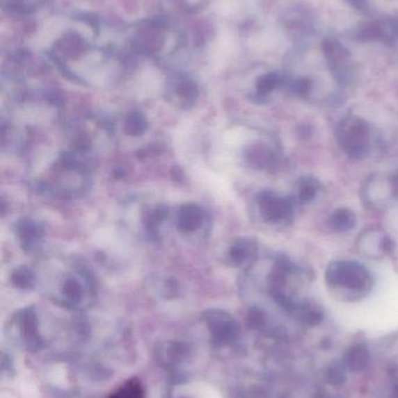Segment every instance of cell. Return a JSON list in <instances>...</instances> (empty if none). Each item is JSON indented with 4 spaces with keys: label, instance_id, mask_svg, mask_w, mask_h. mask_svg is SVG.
Returning a JSON list of instances; mask_svg holds the SVG:
<instances>
[{
    "label": "cell",
    "instance_id": "obj_22",
    "mask_svg": "<svg viewBox=\"0 0 398 398\" xmlns=\"http://www.w3.org/2000/svg\"><path fill=\"white\" fill-rule=\"evenodd\" d=\"M15 361L11 354H8V351H3L1 353V373L3 375L11 376L15 373Z\"/></svg>",
    "mask_w": 398,
    "mask_h": 398
},
{
    "label": "cell",
    "instance_id": "obj_18",
    "mask_svg": "<svg viewBox=\"0 0 398 398\" xmlns=\"http://www.w3.org/2000/svg\"><path fill=\"white\" fill-rule=\"evenodd\" d=\"M282 77L276 72H269L261 76L256 82V90H257L258 97H265L270 92L275 90L277 86L280 85Z\"/></svg>",
    "mask_w": 398,
    "mask_h": 398
},
{
    "label": "cell",
    "instance_id": "obj_25",
    "mask_svg": "<svg viewBox=\"0 0 398 398\" xmlns=\"http://www.w3.org/2000/svg\"><path fill=\"white\" fill-rule=\"evenodd\" d=\"M177 398H189V397H177Z\"/></svg>",
    "mask_w": 398,
    "mask_h": 398
},
{
    "label": "cell",
    "instance_id": "obj_19",
    "mask_svg": "<svg viewBox=\"0 0 398 398\" xmlns=\"http://www.w3.org/2000/svg\"><path fill=\"white\" fill-rule=\"evenodd\" d=\"M320 184L313 177H304L298 184V197L301 203H308L315 197Z\"/></svg>",
    "mask_w": 398,
    "mask_h": 398
},
{
    "label": "cell",
    "instance_id": "obj_12",
    "mask_svg": "<svg viewBox=\"0 0 398 398\" xmlns=\"http://www.w3.org/2000/svg\"><path fill=\"white\" fill-rule=\"evenodd\" d=\"M257 256V246L250 239H239L228 248L227 262L236 267L253 265Z\"/></svg>",
    "mask_w": 398,
    "mask_h": 398
},
{
    "label": "cell",
    "instance_id": "obj_20",
    "mask_svg": "<svg viewBox=\"0 0 398 398\" xmlns=\"http://www.w3.org/2000/svg\"><path fill=\"white\" fill-rule=\"evenodd\" d=\"M148 122L143 115L139 113H131L124 122V131L130 137H138L145 132Z\"/></svg>",
    "mask_w": 398,
    "mask_h": 398
},
{
    "label": "cell",
    "instance_id": "obj_10",
    "mask_svg": "<svg viewBox=\"0 0 398 398\" xmlns=\"http://www.w3.org/2000/svg\"><path fill=\"white\" fill-rule=\"evenodd\" d=\"M322 51L330 65L331 72L334 78L340 84L351 82V54L339 41L334 39H326L322 43Z\"/></svg>",
    "mask_w": 398,
    "mask_h": 398
},
{
    "label": "cell",
    "instance_id": "obj_1",
    "mask_svg": "<svg viewBox=\"0 0 398 398\" xmlns=\"http://www.w3.org/2000/svg\"><path fill=\"white\" fill-rule=\"evenodd\" d=\"M93 162L69 147L42 151L29 163V183L36 191L53 197H79L90 187Z\"/></svg>",
    "mask_w": 398,
    "mask_h": 398
},
{
    "label": "cell",
    "instance_id": "obj_13",
    "mask_svg": "<svg viewBox=\"0 0 398 398\" xmlns=\"http://www.w3.org/2000/svg\"><path fill=\"white\" fill-rule=\"evenodd\" d=\"M17 237L19 238L20 244L27 251H34L40 244L42 238V231L38 224L32 220H22L17 225Z\"/></svg>",
    "mask_w": 398,
    "mask_h": 398
},
{
    "label": "cell",
    "instance_id": "obj_23",
    "mask_svg": "<svg viewBox=\"0 0 398 398\" xmlns=\"http://www.w3.org/2000/svg\"><path fill=\"white\" fill-rule=\"evenodd\" d=\"M348 4H351V6H354L356 10H366L367 8V0H346Z\"/></svg>",
    "mask_w": 398,
    "mask_h": 398
},
{
    "label": "cell",
    "instance_id": "obj_17",
    "mask_svg": "<svg viewBox=\"0 0 398 398\" xmlns=\"http://www.w3.org/2000/svg\"><path fill=\"white\" fill-rule=\"evenodd\" d=\"M151 292L163 299H172L179 295V285L170 279H157L151 283Z\"/></svg>",
    "mask_w": 398,
    "mask_h": 398
},
{
    "label": "cell",
    "instance_id": "obj_2",
    "mask_svg": "<svg viewBox=\"0 0 398 398\" xmlns=\"http://www.w3.org/2000/svg\"><path fill=\"white\" fill-rule=\"evenodd\" d=\"M35 288L53 303L70 311H83L96 296V283L90 272L75 258L48 255L33 267Z\"/></svg>",
    "mask_w": 398,
    "mask_h": 398
},
{
    "label": "cell",
    "instance_id": "obj_4",
    "mask_svg": "<svg viewBox=\"0 0 398 398\" xmlns=\"http://www.w3.org/2000/svg\"><path fill=\"white\" fill-rule=\"evenodd\" d=\"M326 282L335 290L351 294L365 292L373 283L369 270L356 261L332 262L326 270Z\"/></svg>",
    "mask_w": 398,
    "mask_h": 398
},
{
    "label": "cell",
    "instance_id": "obj_7",
    "mask_svg": "<svg viewBox=\"0 0 398 398\" xmlns=\"http://www.w3.org/2000/svg\"><path fill=\"white\" fill-rule=\"evenodd\" d=\"M257 212L265 223L284 224L294 217V204L289 198L280 197L273 191L264 190L256 197Z\"/></svg>",
    "mask_w": 398,
    "mask_h": 398
},
{
    "label": "cell",
    "instance_id": "obj_21",
    "mask_svg": "<svg viewBox=\"0 0 398 398\" xmlns=\"http://www.w3.org/2000/svg\"><path fill=\"white\" fill-rule=\"evenodd\" d=\"M177 96L180 99L181 104L187 106L196 101V96H198V88L193 82L180 83L177 88Z\"/></svg>",
    "mask_w": 398,
    "mask_h": 398
},
{
    "label": "cell",
    "instance_id": "obj_14",
    "mask_svg": "<svg viewBox=\"0 0 398 398\" xmlns=\"http://www.w3.org/2000/svg\"><path fill=\"white\" fill-rule=\"evenodd\" d=\"M373 41L391 46L398 40V22L394 18H383L372 22Z\"/></svg>",
    "mask_w": 398,
    "mask_h": 398
},
{
    "label": "cell",
    "instance_id": "obj_8",
    "mask_svg": "<svg viewBox=\"0 0 398 398\" xmlns=\"http://www.w3.org/2000/svg\"><path fill=\"white\" fill-rule=\"evenodd\" d=\"M175 225L177 230L186 237H205L210 229L209 215L201 206L186 204L177 210Z\"/></svg>",
    "mask_w": 398,
    "mask_h": 398
},
{
    "label": "cell",
    "instance_id": "obj_11",
    "mask_svg": "<svg viewBox=\"0 0 398 398\" xmlns=\"http://www.w3.org/2000/svg\"><path fill=\"white\" fill-rule=\"evenodd\" d=\"M242 158L248 167L257 170L270 169L276 162L275 151L264 141L248 144L243 151Z\"/></svg>",
    "mask_w": 398,
    "mask_h": 398
},
{
    "label": "cell",
    "instance_id": "obj_9",
    "mask_svg": "<svg viewBox=\"0 0 398 398\" xmlns=\"http://www.w3.org/2000/svg\"><path fill=\"white\" fill-rule=\"evenodd\" d=\"M192 354L191 345L185 341H159L153 348V356L157 363L165 370L177 373Z\"/></svg>",
    "mask_w": 398,
    "mask_h": 398
},
{
    "label": "cell",
    "instance_id": "obj_15",
    "mask_svg": "<svg viewBox=\"0 0 398 398\" xmlns=\"http://www.w3.org/2000/svg\"><path fill=\"white\" fill-rule=\"evenodd\" d=\"M328 225L335 232L344 233L354 229L356 225V215L349 208H337V211H334L333 215H331Z\"/></svg>",
    "mask_w": 398,
    "mask_h": 398
},
{
    "label": "cell",
    "instance_id": "obj_6",
    "mask_svg": "<svg viewBox=\"0 0 398 398\" xmlns=\"http://www.w3.org/2000/svg\"><path fill=\"white\" fill-rule=\"evenodd\" d=\"M202 322L215 348L227 347L239 337V324L227 311L209 308L203 313Z\"/></svg>",
    "mask_w": 398,
    "mask_h": 398
},
{
    "label": "cell",
    "instance_id": "obj_3",
    "mask_svg": "<svg viewBox=\"0 0 398 398\" xmlns=\"http://www.w3.org/2000/svg\"><path fill=\"white\" fill-rule=\"evenodd\" d=\"M5 335L13 346L27 353L46 347L39 311L34 306H26L13 313L5 326Z\"/></svg>",
    "mask_w": 398,
    "mask_h": 398
},
{
    "label": "cell",
    "instance_id": "obj_5",
    "mask_svg": "<svg viewBox=\"0 0 398 398\" xmlns=\"http://www.w3.org/2000/svg\"><path fill=\"white\" fill-rule=\"evenodd\" d=\"M337 142L355 160H363L369 155L370 127L363 119L348 117L337 129Z\"/></svg>",
    "mask_w": 398,
    "mask_h": 398
},
{
    "label": "cell",
    "instance_id": "obj_24",
    "mask_svg": "<svg viewBox=\"0 0 398 398\" xmlns=\"http://www.w3.org/2000/svg\"><path fill=\"white\" fill-rule=\"evenodd\" d=\"M391 191L395 198H398V172L395 174L392 180H391Z\"/></svg>",
    "mask_w": 398,
    "mask_h": 398
},
{
    "label": "cell",
    "instance_id": "obj_16",
    "mask_svg": "<svg viewBox=\"0 0 398 398\" xmlns=\"http://www.w3.org/2000/svg\"><path fill=\"white\" fill-rule=\"evenodd\" d=\"M108 398H145L144 384L137 377H132L120 384Z\"/></svg>",
    "mask_w": 398,
    "mask_h": 398
}]
</instances>
